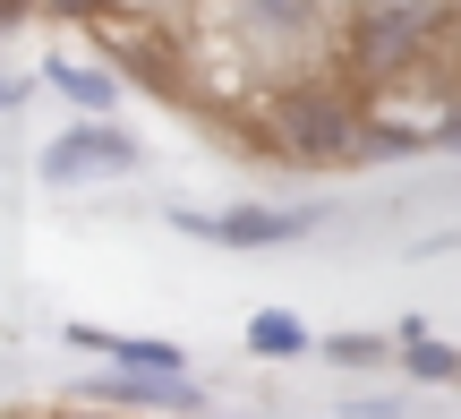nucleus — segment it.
<instances>
[{
    "mask_svg": "<svg viewBox=\"0 0 461 419\" xmlns=\"http://www.w3.org/2000/svg\"><path fill=\"white\" fill-rule=\"evenodd\" d=\"M445 9L453 0H359L342 17V68L367 86H402L436 60L445 43Z\"/></svg>",
    "mask_w": 461,
    "mask_h": 419,
    "instance_id": "nucleus-1",
    "label": "nucleus"
},
{
    "mask_svg": "<svg viewBox=\"0 0 461 419\" xmlns=\"http://www.w3.org/2000/svg\"><path fill=\"white\" fill-rule=\"evenodd\" d=\"M265 129H274L282 163H359L367 112L350 103V86H333V77H282L274 95H265Z\"/></svg>",
    "mask_w": 461,
    "mask_h": 419,
    "instance_id": "nucleus-2",
    "label": "nucleus"
},
{
    "mask_svg": "<svg viewBox=\"0 0 461 419\" xmlns=\"http://www.w3.org/2000/svg\"><path fill=\"white\" fill-rule=\"evenodd\" d=\"M129 171H146V146L129 129H112V120H77V129H60L34 154L43 188H95V180H129Z\"/></svg>",
    "mask_w": 461,
    "mask_h": 419,
    "instance_id": "nucleus-3",
    "label": "nucleus"
},
{
    "mask_svg": "<svg viewBox=\"0 0 461 419\" xmlns=\"http://www.w3.org/2000/svg\"><path fill=\"white\" fill-rule=\"evenodd\" d=\"M316 223H325V205H230V214H188V205H171V232L214 240V249H291Z\"/></svg>",
    "mask_w": 461,
    "mask_h": 419,
    "instance_id": "nucleus-4",
    "label": "nucleus"
},
{
    "mask_svg": "<svg viewBox=\"0 0 461 419\" xmlns=\"http://www.w3.org/2000/svg\"><path fill=\"white\" fill-rule=\"evenodd\" d=\"M214 17L248 51H265L274 68H291L299 51L325 34V0H214Z\"/></svg>",
    "mask_w": 461,
    "mask_h": 419,
    "instance_id": "nucleus-5",
    "label": "nucleus"
},
{
    "mask_svg": "<svg viewBox=\"0 0 461 419\" xmlns=\"http://www.w3.org/2000/svg\"><path fill=\"white\" fill-rule=\"evenodd\" d=\"M77 403H112V411H188V419H197L205 394H197V377H188V369H112V377H95Z\"/></svg>",
    "mask_w": 461,
    "mask_h": 419,
    "instance_id": "nucleus-6",
    "label": "nucleus"
},
{
    "mask_svg": "<svg viewBox=\"0 0 461 419\" xmlns=\"http://www.w3.org/2000/svg\"><path fill=\"white\" fill-rule=\"evenodd\" d=\"M43 86H51L77 120H112V103H120V86H129V77H120V68H95V60L51 51V60H43Z\"/></svg>",
    "mask_w": 461,
    "mask_h": 419,
    "instance_id": "nucleus-7",
    "label": "nucleus"
},
{
    "mask_svg": "<svg viewBox=\"0 0 461 419\" xmlns=\"http://www.w3.org/2000/svg\"><path fill=\"white\" fill-rule=\"evenodd\" d=\"M112 51L129 60V77L146 86V95H188V60H180V43H163L154 26H137V34H112Z\"/></svg>",
    "mask_w": 461,
    "mask_h": 419,
    "instance_id": "nucleus-8",
    "label": "nucleus"
},
{
    "mask_svg": "<svg viewBox=\"0 0 461 419\" xmlns=\"http://www.w3.org/2000/svg\"><path fill=\"white\" fill-rule=\"evenodd\" d=\"M240 351H257V360H308L316 334H308V317H291V308H257V317L240 325Z\"/></svg>",
    "mask_w": 461,
    "mask_h": 419,
    "instance_id": "nucleus-9",
    "label": "nucleus"
},
{
    "mask_svg": "<svg viewBox=\"0 0 461 419\" xmlns=\"http://www.w3.org/2000/svg\"><path fill=\"white\" fill-rule=\"evenodd\" d=\"M402 154H436V120L419 129V120H376V112H367V129H359V163H402Z\"/></svg>",
    "mask_w": 461,
    "mask_h": 419,
    "instance_id": "nucleus-10",
    "label": "nucleus"
},
{
    "mask_svg": "<svg viewBox=\"0 0 461 419\" xmlns=\"http://www.w3.org/2000/svg\"><path fill=\"white\" fill-rule=\"evenodd\" d=\"M393 334H402V369H411L419 386H453V377H461V351H453V342H428L419 317H402Z\"/></svg>",
    "mask_w": 461,
    "mask_h": 419,
    "instance_id": "nucleus-11",
    "label": "nucleus"
},
{
    "mask_svg": "<svg viewBox=\"0 0 461 419\" xmlns=\"http://www.w3.org/2000/svg\"><path fill=\"white\" fill-rule=\"evenodd\" d=\"M402 334H325L316 351L333 360V369H384V351H393Z\"/></svg>",
    "mask_w": 461,
    "mask_h": 419,
    "instance_id": "nucleus-12",
    "label": "nucleus"
},
{
    "mask_svg": "<svg viewBox=\"0 0 461 419\" xmlns=\"http://www.w3.org/2000/svg\"><path fill=\"white\" fill-rule=\"evenodd\" d=\"M43 17H86V26H103L112 0H43Z\"/></svg>",
    "mask_w": 461,
    "mask_h": 419,
    "instance_id": "nucleus-13",
    "label": "nucleus"
},
{
    "mask_svg": "<svg viewBox=\"0 0 461 419\" xmlns=\"http://www.w3.org/2000/svg\"><path fill=\"white\" fill-rule=\"evenodd\" d=\"M436 146L461 154V103H445V112H436Z\"/></svg>",
    "mask_w": 461,
    "mask_h": 419,
    "instance_id": "nucleus-14",
    "label": "nucleus"
},
{
    "mask_svg": "<svg viewBox=\"0 0 461 419\" xmlns=\"http://www.w3.org/2000/svg\"><path fill=\"white\" fill-rule=\"evenodd\" d=\"M17 103H26V86H17V77H0V120H9Z\"/></svg>",
    "mask_w": 461,
    "mask_h": 419,
    "instance_id": "nucleus-15",
    "label": "nucleus"
},
{
    "mask_svg": "<svg viewBox=\"0 0 461 419\" xmlns=\"http://www.w3.org/2000/svg\"><path fill=\"white\" fill-rule=\"evenodd\" d=\"M60 419H112V403H103V411H60Z\"/></svg>",
    "mask_w": 461,
    "mask_h": 419,
    "instance_id": "nucleus-16",
    "label": "nucleus"
},
{
    "mask_svg": "<svg viewBox=\"0 0 461 419\" xmlns=\"http://www.w3.org/2000/svg\"><path fill=\"white\" fill-rule=\"evenodd\" d=\"M453 60H461V34H453Z\"/></svg>",
    "mask_w": 461,
    "mask_h": 419,
    "instance_id": "nucleus-17",
    "label": "nucleus"
},
{
    "mask_svg": "<svg viewBox=\"0 0 461 419\" xmlns=\"http://www.w3.org/2000/svg\"><path fill=\"white\" fill-rule=\"evenodd\" d=\"M197 419H205V411H197Z\"/></svg>",
    "mask_w": 461,
    "mask_h": 419,
    "instance_id": "nucleus-18",
    "label": "nucleus"
}]
</instances>
